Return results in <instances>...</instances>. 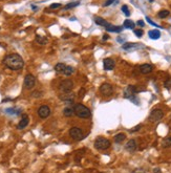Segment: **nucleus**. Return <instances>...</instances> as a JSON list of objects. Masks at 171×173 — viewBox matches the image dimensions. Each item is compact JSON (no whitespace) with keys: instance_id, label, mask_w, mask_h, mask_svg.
Masks as SVG:
<instances>
[{"instance_id":"nucleus-1","label":"nucleus","mask_w":171,"mask_h":173,"mask_svg":"<svg viewBox=\"0 0 171 173\" xmlns=\"http://www.w3.org/2000/svg\"><path fill=\"white\" fill-rule=\"evenodd\" d=\"M3 64L7 68L12 69V70H20L24 66V61L20 55H18V54H11V55H7L4 58Z\"/></svg>"},{"instance_id":"nucleus-2","label":"nucleus","mask_w":171,"mask_h":173,"mask_svg":"<svg viewBox=\"0 0 171 173\" xmlns=\"http://www.w3.org/2000/svg\"><path fill=\"white\" fill-rule=\"evenodd\" d=\"M74 111L78 118L81 119H88L91 115L89 108H87L83 104H76L75 107H74Z\"/></svg>"},{"instance_id":"nucleus-3","label":"nucleus","mask_w":171,"mask_h":173,"mask_svg":"<svg viewBox=\"0 0 171 173\" xmlns=\"http://www.w3.org/2000/svg\"><path fill=\"white\" fill-rule=\"evenodd\" d=\"M95 147L98 150H106L110 147V142L107 138L100 136L95 141Z\"/></svg>"},{"instance_id":"nucleus-4","label":"nucleus","mask_w":171,"mask_h":173,"mask_svg":"<svg viewBox=\"0 0 171 173\" xmlns=\"http://www.w3.org/2000/svg\"><path fill=\"white\" fill-rule=\"evenodd\" d=\"M69 136L70 138L75 140V141H81L82 138H84L83 136V131L81 130V128L79 127H72L69 129Z\"/></svg>"},{"instance_id":"nucleus-5","label":"nucleus","mask_w":171,"mask_h":173,"mask_svg":"<svg viewBox=\"0 0 171 173\" xmlns=\"http://www.w3.org/2000/svg\"><path fill=\"white\" fill-rule=\"evenodd\" d=\"M59 87H60V90H61L62 92L67 93V92L72 91V89H73V87H74V83L72 80L66 79V80L62 81L61 83H60V85H59Z\"/></svg>"},{"instance_id":"nucleus-6","label":"nucleus","mask_w":171,"mask_h":173,"mask_svg":"<svg viewBox=\"0 0 171 173\" xmlns=\"http://www.w3.org/2000/svg\"><path fill=\"white\" fill-rule=\"evenodd\" d=\"M164 116V112H163V110L161 109H153L152 111L150 112V115H149V121L150 122H159L161 121Z\"/></svg>"},{"instance_id":"nucleus-7","label":"nucleus","mask_w":171,"mask_h":173,"mask_svg":"<svg viewBox=\"0 0 171 173\" xmlns=\"http://www.w3.org/2000/svg\"><path fill=\"white\" fill-rule=\"evenodd\" d=\"M23 84H24V87H25L26 89H32L33 87L35 86V84H36V78L33 75L29 74V75L25 76Z\"/></svg>"},{"instance_id":"nucleus-8","label":"nucleus","mask_w":171,"mask_h":173,"mask_svg":"<svg viewBox=\"0 0 171 173\" xmlns=\"http://www.w3.org/2000/svg\"><path fill=\"white\" fill-rule=\"evenodd\" d=\"M100 92H101L103 95H106V97H108V95H112L113 88H112V86H111L110 84L103 83L101 86H100Z\"/></svg>"},{"instance_id":"nucleus-9","label":"nucleus","mask_w":171,"mask_h":173,"mask_svg":"<svg viewBox=\"0 0 171 173\" xmlns=\"http://www.w3.org/2000/svg\"><path fill=\"white\" fill-rule=\"evenodd\" d=\"M50 114V108L46 105H43L41 106L39 109H38V115L40 116L41 119H46Z\"/></svg>"},{"instance_id":"nucleus-10","label":"nucleus","mask_w":171,"mask_h":173,"mask_svg":"<svg viewBox=\"0 0 171 173\" xmlns=\"http://www.w3.org/2000/svg\"><path fill=\"white\" fill-rule=\"evenodd\" d=\"M136 92V86H132V85H129V86L125 89L124 92V97L126 99H132L134 97V93Z\"/></svg>"},{"instance_id":"nucleus-11","label":"nucleus","mask_w":171,"mask_h":173,"mask_svg":"<svg viewBox=\"0 0 171 173\" xmlns=\"http://www.w3.org/2000/svg\"><path fill=\"white\" fill-rule=\"evenodd\" d=\"M103 64H104L105 70H112L114 68V61L112 59H110V58H106L103 61Z\"/></svg>"},{"instance_id":"nucleus-12","label":"nucleus","mask_w":171,"mask_h":173,"mask_svg":"<svg viewBox=\"0 0 171 173\" xmlns=\"http://www.w3.org/2000/svg\"><path fill=\"white\" fill-rule=\"evenodd\" d=\"M125 149L127 150L128 152H134L136 150V142L134 140H129L127 144L125 145Z\"/></svg>"},{"instance_id":"nucleus-13","label":"nucleus","mask_w":171,"mask_h":173,"mask_svg":"<svg viewBox=\"0 0 171 173\" xmlns=\"http://www.w3.org/2000/svg\"><path fill=\"white\" fill-rule=\"evenodd\" d=\"M29 116H27L26 114H23V115H22L21 121L19 122V124L17 125V128H18V129H23V128H25V127L29 125Z\"/></svg>"},{"instance_id":"nucleus-14","label":"nucleus","mask_w":171,"mask_h":173,"mask_svg":"<svg viewBox=\"0 0 171 173\" xmlns=\"http://www.w3.org/2000/svg\"><path fill=\"white\" fill-rule=\"evenodd\" d=\"M152 69H153V67L151 66L150 64H143L140 67V72L143 75H148V74H150L152 72Z\"/></svg>"},{"instance_id":"nucleus-15","label":"nucleus","mask_w":171,"mask_h":173,"mask_svg":"<svg viewBox=\"0 0 171 173\" xmlns=\"http://www.w3.org/2000/svg\"><path fill=\"white\" fill-rule=\"evenodd\" d=\"M148 35H149V38L152 39V40H157L161 37V33L157 29H152V31H150V32L148 33Z\"/></svg>"},{"instance_id":"nucleus-16","label":"nucleus","mask_w":171,"mask_h":173,"mask_svg":"<svg viewBox=\"0 0 171 173\" xmlns=\"http://www.w3.org/2000/svg\"><path fill=\"white\" fill-rule=\"evenodd\" d=\"M105 29H106V31H108V32L120 33V32H122L123 27L122 26H113V25H111V24H108Z\"/></svg>"},{"instance_id":"nucleus-17","label":"nucleus","mask_w":171,"mask_h":173,"mask_svg":"<svg viewBox=\"0 0 171 173\" xmlns=\"http://www.w3.org/2000/svg\"><path fill=\"white\" fill-rule=\"evenodd\" d=\"M63 114L64 116H66V118H70V116H73L75 114V111H74V108L73 107H65L63 109Z\"/></svg>"},{"instance_id":"nucleus-18","label":"nucleus","mask_w":171,"mask_h":173,"mask_svg":"<svg viewBox=\"0 0 171 173\" xmlns=\"http://www.w3.org/2000/svg\"><path fill=\"white\" fill-rule=\"evenodd\" d=\"M95 22H96V24H98V25L104 26V27H106V26L109 24L107 21L105 20V19H103L102 17H96L95 18Z\"/></svg>"},{"instance_id":"nucleus-19","label":"nucleus","mask_w":171,"mask_h":173,"mask_svg":"<svg viewBox=\"0 0 171 173\" xmlns=\"http://www.w3.org/2000/svg\"><path fill=\"white\" fill-rule=\"evenodd\" d=\"M66 66L67 65H65L64 63H58V64H56L55 70L57 72H59V74H63L65 68H66Z\"/></svg>"},{"instance_id":"nucleus-20","label":"nucleus","mask_w":171,"mask_h":173,"mask_svg":"<svg viewBox=\"0 0 171 173\" xmlns=\"http://www.w3.org/2000/svg\"><path fill=\"white\" fill-rule=\"evenodd\" d=\"M122 47H123V49L129 50V49L138 48V47H139V44H136V43H125V44H123Z\"/></svg>"},{"instance_id":"nucleus-21","label":"nucleus","mask_w":171,"mask_h":173,"mask_svg":"<svg viewBox=\"0 0 171 173\" xmlns=\"http://www.w3.org/2000/svg\"><path fill=\"white\" fill-rule=\"evenodd\" d=\"M36 41H37L39 44H41V45H44V44L47 43V38L43 37V36H39V35H37V36H36Z\"/></svg>"},{"instance_id":"nucleus-22","label":"nucleus","mask_w":171,"mask_h":173,"mask_svg":"<svg viewBox=\"0 0 171 173\" xmlns=\"http://www.w3.org/2000/svg\"><path fill=\"white\" fill-rule=\"evenodd\" d=\"M134 26H136V24H134V22L132 20H129V19H127V20L124 21V27H125V29H134Z\"/></svg>"},{"instance_id":"nucleus-23","label":"nucleus","mask_w":171,"mask_h":173,"mask_svg":"<svg viewBox=\"0 0 171 173\" xmlns=\"http://www.w3.org/2000/svg\"><path fill=\"white\" fill-rule=\"evenodd\" d=\"M125 138H126V136H125L124 133H118V134L114 136V142L118 143V144H120V143H122V142L124 141Z\"/></svg>"},{"instance_id":"nucleus-24","label":"nucleus","mask_w":171,"mask_h":173,"mask_svg":"<svg viewBox=\"0 0 171 173\" xmlns=\"http://www.w3.org/2000/svg\"><path fill=\"white\" fill-rule=\"evenodd\" d=\"M163 147L164 148H168V147H171V136H167L163 140Z\"/></svg>"},{"instance_id":"nucleus-25","label":"nucleus","mask_w":171,"mask_h":173,"mask_svg":"<svg viewBox=\"0 0 171 173\" xmlns=\"http://www.w3.org/2000/svg\"><path fill=\"white\" fill-rule=\"evenodd\" d=\"M5 112L7 114H20L21 110L20 109H15V108H6Z\"/></svg>"},{"instance_id":"nucleus-26","label":"nucleus","mask_w":171,"mask_h":173,"mask_svg":"<svg viewBox=\"0 0 171 173\" xmlns=\"http://www.w3.org/2000/svg\"><path fill=\"white\" fill-rule=\"evenodd\" d=\"M74 72H75V69H74V67L68 66V65H67L66 68H65V70H64L63 74H64L65 76H70V75H73Z\"/></svg>"},{"instance_id":"nucleus-27","label":"nucleus","mask_w":171,"mask_h":173,"mask_svg":"<svg viewBox=\"0 0 171 173\" xmlns=\"http://www.w3.org/2000/svg\"><path fill=\"white\" fill-rule=\"evenodd\" d=\"M79 4H80V1H76V2H70V3H68V4H66V5L64 6V10L73 9V7H75V6H78Z\"/></svg>"},{"instance_id":"nucleus-28","label":"nucleus","mask_w":171,"mask_h":173,"mask_svg":"<svg viewBox=\"0 0 171 173\" xmlns=\"http://www.w3.org/2000/svg\"><path fill=\"white\" fill-rule=\"evenodd\" d=\"M169 11H167V10H163V11L159 12V18H166L169 16Z\"/></svg>"},{"instance_id":"nucleus-29","label":"nucleus","mask_w":171,"mask_h":173,"mask_svg":"<svg viewBox=\"0 0 171 173\" xmlns=\"http://www.w3.org/2000/svg\"><path fill=\"white\" fill-rule=\"evenodd\" d=\"M122 12L124 13L126 16H130V12H129V9H128V6L127 5H123L122 6Z\"/></svg>"},{"instance_id":"nucleus-30","label":"nucleus","mask_w":171,"mask_h":173,"mask_svg":"<svg viewBox=\"0 0 171 173\" xmlns=\"http://www.w3.org/2000/svg\"><path fill=\"white\" fill-rule=\"evenodd\" d=\"M134 34H136L139 38L142 37V36H143V31H142V29H136V31H134Z\"/></svg>"},{"instance_id":"nucleus-31","label":"nucleus","mask_w":171,"mask_h":173,"mask_svg":"<svg viewBox=\"0 0 171 173\" xmlns=\"http://www.w3.org/2000/svg\"><path fill=\"white\" fill-rule=\"evenodd\" d=\"M146 20H147V21H148V23H150L151 25H153V26H157V27H159V25H157V23H154V22H153V21H151V19H150V18H148V17H146Z\"/></svg>"},{"instance_id":"nucleus-32","label":"nucleus","mask_w":171,"mask_h":173,"mask_svg":"<svg viewBox=\"0 0 171 173\" xmlns=\"http://www.w3.org/2000/svg\"><path fill=\"white\" fill-rule=\"evenodd\" d=\"M84 93H85V89H84V88L80 89V91H79V98H80V99L83 98V97H84Z\"/></svg>"},{"instance_id":"nucleus-33","label":"nucleus","mask_w":171,"mask_h":173,"mask_svg":"<svg viewBox=\"0 0 171 173\" xmlns=\"http://www.w3.org/2000/svg\"><path fill=\"white\" fill-rule=\"evenodd\" d=\"M49 7H50V9H58V7H61V4H60V3H54V4H52Z\"/></svg>"},{"instance_id":"nucleus-34","label":"nucleus","mask_w":171,"mask_h":173,"mask_svg":"<svg viewBox=\"0 0 171 173\" xmlns=\"http://www.w3.org/2000/svg\"><path fill=\"white\" fill-rule=\"evenodd\" d=\"M141 127H142V125H138V126H136L134 128H132V129L130 130V132H136V131L141 129Z\"/></svg>"},{"instance_id":"nucleus-35","label":"nucleus","mask_w":171,"mask_h":173,"mask_svg":"<svg viewBox=\"0 0 171 173\" xmlns=\"http://www.w3.org/2000/svg\"><path fill=\"white\" fill-rule=\"evenodd\" d=\"M114 2V0H107V1H105V3L103 4L104 6H108V5H110L111 3H113Z\"/></svg>"},{"instance_id":"nucleus-36","label":"nucleus","mask_w":171,"mask_h":173,"mask_svg":"<svg viewBox=\"0 0 171 173\" xmlns=\"http://www.w3.org/2000/svg\"><path fill=\"white\" fill-rule=\"evenodd\" d=\"M131 173H146L144 169H136L134 171H132Z\"/></svg>"},{"instance_id":"nucleus-37","label":"nucleus","mask_w":171,"mask_h":173,"mask_svg":"<svg viewBox=\"0 0 171 173\" xmlns=\"http://www.w3.org/2000/svg\"><path fill=\"white\" fill-rule=\"evenodd\" d=\"M153 173H162V172H161V169H159V168H154Z\"/></svg>"},{"instance_id":"nucleus-38","label":"nucleus","mask_w":171,"mask_h":173,"mask_svg":"<svg viewBox=\"0 0 171 173\" xmlns=\"http://www.w3.org/2000/svg\"><path fill=\"white\" fill-rule=\"evenodd\" d=\"M138 25H140V26H144V22H143L142 20L138 21Z\"/></svg>"},{"instance_id":"nucleus-39","label":"nucleus","mask_w":171,"mask_h":173,"mask_svg":"<svg viewBox=\"0 0 171 173\" xmlns=\"http://www.w3.org/2000/svg\"><path fill=\"white\" fill-rule=\"evenodd\" d=\"M108 38H109V36H108V35H104V36H103V40H107Z\"/></svg>"},{"instance_id":"nucleus-40","label":"nucleus","mask_w":171,"mask_h":173,"mask_svg":"<svg viewBox=\"0 0 171 173\" xmlns=\"http://www.w3.org/2000/svg\"><path fill=\"white\" fill-rule=\"evenodd\" d=\"M150 1H153V0H150Z\"/></svg>"}]
</instances>
